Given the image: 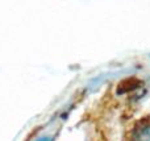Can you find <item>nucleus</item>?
Listing matches in <instances>:
<instances>
[{
    "mask_svg": "<svg viewBox=\"0 0 150 141\" xmlns=\"http://www.w3.org/2000/svg\"><path fill=\"white\" fill-rule=\"evenodd\" d=\"M132 141H150V123L136 127L132 133Z\"/></svg>",
    "mask_w": 150,
    "mask_h": 141,
    "instance_id": "obj_1",
    "label": "nucleus"
},
{
    "mask_svg": "<svg viewBox=\"0 0 150 141\" xmlns=\"http://www.w3.org/2000/svg\"><path fill=\"white\" fill-rule=\"evenodd\" d=\"M33 141H54V136H52V135H41V136L36 137Z\"/></svg>",
    "mask_w": 150,
    "mask_h": 141,
    "instance_id": "obj_2",
    "label": "nucleus"
}]
</instances>
